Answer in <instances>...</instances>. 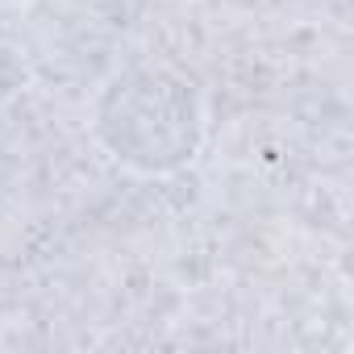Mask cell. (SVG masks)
Segmentation results:
<instances>
[{"instance_id":"6da1fadb","label":"cell","mask_w":354,"mask_h":354,"mask_svg":"<svg viewBox=\"0 0 354 354\" xmlns=\"http://www.w3.org/2000/svg\"><path fill=\"white\" fill-rule=\"evenodd\" d=\"M92 142L109 162L138 180L188 171L209 142V100L196 75L167 59L121 63L88 104Z\"/></svg>"}]
</instances>
